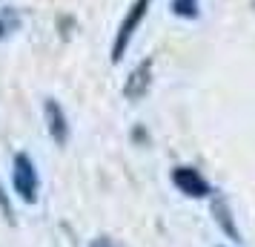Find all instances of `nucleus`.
<instances>
[{"label": "nucleus", "mask_w": 255, "mask_h": 247, "mask_svg": "<svg viewBox=\"0 0 255 247\" xmlns=\"http://www.w3.org/2000/svg\"><path fill=\"white\" fill-rule=\"evenodd\" d=\"M149 3L152 0H132L127 17L121 20V26H118V32H115V40H112V63H118V60L124 58V52L129 49L132 37L138 32V26L143 23V17L149 12Z\"/></svg>", "instance_id": "obj_1"}, {"label": "nucleus", "mask_w": 255, "mask_h": 247, "mask_svg": "<svg viewBox=\"0 0 255 247\" xmlns=\"http://www.w3.org/2000/svg\"><path fill=\"white\" fill-rule=\"evenodd\" d=\"M12 184L14 193L26 201V204H35L37 201V190H40V178H37L35 161L26 153L14 155V170H12Z\"/></svg>", "instance_id": "obj_2"}, {"label": "nucleus", "mask_w": 255, "mask_h": 247, "mask_svg": "<svg viewBox=\"0 0 255 247\" xmlns=\"http://www.w3.org/2000/svg\"><path fill=\"white\" fill-rule=\"evenodd\" d=\"M172 184L184 196H192V199H204V196H209V184L207 178L198 173L195 167H175L172 170Z\"/></svg>", "instance_id": "obj_3"}, {"label": "nucleus", "mask_w": 255, "mask_h": 247, "mask_svg": "<svg viewBox=\"0 0 255 247\" xmlns=\"http://www.w3.org/2000/svg\"><path fill=\"white\" fill-rule=\"evenodd\" d=\"M43 118H46V130L52 135V141L55 144H63L69 141V118L63 112V106L55 101V98H49L46 106H43Z\"/></svg>", "instance_id": "obj_4"}, {"label": "nucleus", "mask_w": 255, "mask_h": 247, "mask_svg": "<svg viewBox=\"0 0 255 247\" xmlns=\"http://www.w3.org/2000/svg\"><path fill=\"white\" fill-rule=\"evenodd\" d=\"M149 83H152V60H143V63H138V66L132 69V75L127 78L124 95H127L129 101H140L143 95L149 92Z\"/></svg>", "instance_id": "obj_5"}, {"label": "nucleus", "mask_w": 255, "mask_h": 247, "mask_svg": "<svg viewBox=\"0 0 255 247\" xmlns=\"http://www.w3.org/2000/svg\"><path fill=\"white\" fill-rule=\"evenodd\" d=\"M20 12L14 9V6H6V9H0V37H12L17 29H20Z\"/></svg>", "instance_id": "obj_6"}, {"label": "nucleus", "mask_w": 255, "mask_h": 247, "mask_svg": "<svg viewBox=\"0 0 255 247\" xmlns=\"http://www.w3.org/2000/svg\"><path fill=\"white\" fill-rule=\"evenodd\" d=\"M212 213H215V219H218V224L227 230V233L232 236V239H241L238 236V230H235V224H232V219H230V210H227V204H224V199H218L215 204H212Z\"/></svg>", "instance_id": "obj_7"}, {"label": "nucleus", "mask_w": 255, "mask_h": 247, "mask_svg": "<svg viewBox=\"0 0 255 247\" xmlns=\"http://www.w3.org/2000/svg\"><path fill=\"white\" fill-rule=\"evenodd\" d=\"M172 12L178 14V17H195L198 14V0H175Z\"/></svg>", "instance_id": "obj_8"}, {"label": "nucleus", "mask_w": 255, "mask_h": 247, "mask_svg": "<svg viewBox=\"0 0 255 247\" xmlns=\"http://www.w3.org/2000/svg\"><path fill=\"white\" fill-rule=\"evenodd\" d=\"M0 207H3V216L9 222H14V210H12V204H9V199H6V190L3 187H0Z\"/></svg>", "instance_id": "obj_9"}, {"label": "nucleus", "mask_w": 255, "mask_h": 247, "mask_svg": "<svg viewBox=\"0 0 255 247\" xmlns=\"http://www.w3.org/2000/svg\"><path fill=\"white\" fill-rule=\"evenodd\" d=\"M89 247H118V245L112 242V239H106V236H101V239H95V242H92Z\"/></svg>", "instance_id": "obj_10"}]
</instances>
